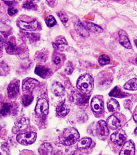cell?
Returning a JSON list of instances; mask_svg holds the SVG:
<instances>
[{"mask_svg":"<svg viewBox=\"0 0 137 155\" xmlns=\"http://www.w3.org/2000/svg\"><path fill=\"white\" fill-rule=\"evenodd\" d=\"M61 61V59L59 56H56L54 58L53 60V63L55 64L56 65H58L60 63Z\"/></svg>","mask_w":137,"mask_h":155,"instance_id":"d590c367","label":"cell"},{"mask_svg":"<svg viewBox=\"0 0 137 155\" xmlns=\"http://www.w3.org/2000/svg\"><path fill=\"white\" fill-rule=\"evenodd\" d=\"M35 74L43 78H46L49 77L51 74L49 69L41 65L36 66L35 70Z\"/></svg>","mask_w":137,"mask_h":155,"instance_id":"5bb4252c","label":"cell"},{"mask_svg":"<svg viewBox=\"0 0 137 155\" xmlns=\"http://www.w3.org/2000/svg\"><path fill=\"white\" fill-rule=\"evenodd\" d=\"M70 109L68 105L64 103L59 104L56 109L57 114L60 116H65L69 113Z\"/></svg>","mask_w":137,"mask_h":155,"instance_id":"44dd1931","label":"cell"},{"mask_svg":"<svg viewBox=\"0 0 137 155\" xmlns=\"http://www.w3.org/2000/svg\"><path fill=\"white\" fill-rule=\"evenodd\" d=\"M125 89L129 91H135L137 90V79L134 78L129 80L123 86Z\"/></svg>","mask_w":137,"mask_h":155,"instance_id":"4316f807","label":"cell"},{"mask_svg":"<svg viewBox=\"0 0 137 155\" xmlns=\"http://www.w3.org/2000/svg\"><path fill=\"white\" fill-rule=\"evenodd\" d=\"M134 134H135V135L137 136V127L136 128V129H135V131H134Z\"/></svg>","mask_w":137,"mask_h":155,"instance_id":"ab89813d","label":"cell"},{"mask_svg":"<svg viewBox=\"0 0 137 155\" xmlns=\"http://www.w3.org/2000/svg\"><path fill=\"white\" fill-rule=\"evenodd\" d=\"M97 134L98 137L100 140H106L109 135V130H108L107 123L103 120H100L98 122L97 125Z\"/></svg>","mask_w":137,"mask_h":155,"instance_id":"277c9868","label":"cell"},{"mask_svg":"<svg viewBox=\"0 0 137 155\" xmlns=\"http://www.w3.org/2000/svg\"><path fill=\"white\" fill-rule=\"evenodd\" d=\"M135 147L131 141H127L123 144L119 155H135Z\"/></svg>","mask_w":137,"mask_h":155,"instance_id":"9c48e42d","label":"cell"},{"mask_svg":"<svg viewBox=\"0 0 137 155\" xmlns=\"http://www.w3.org/2000/svg\"><path fill=\"white\" fill-rule=\"evenodd\" d=\"M3 38L1 35H0V51L2 50L3 45Z\"/></svg>","mask_w":137,"mask_h":155,"instance_id":"8d00e7d4","label":"cell"},{"mask_svg":"<svg viewBox=\"0 0 137 155\" xmlns=\"http://www.w3.org/2000/svg\"><path fill=\"white\" fill-rule=\"evenodd\" d=\"M17 25L22 30L30 31L36 30L38 27V23L36 20H33L29 22L19 20Z\"/></svg>","mask_w":137,"mask_h":155,"instance_id":"52a82bcc","label":"cell"},{"mask_svg":"<svg viewBox=\"0 0 137 155\" xmlns=\"http://www.w3.org/2000/svg\"><path fill=\"white\" fill-rule=\"evenodd\" d=\"M107 124L112 130H116L122 126V120L117 117L112 115L107 119Z\"/></svg>","mask_w":137,"mask_h":155,"instance_id":"ba28073f","label":"cell"},{"mask_svg":"<svg viewBox=\"0 0 137 155\" xmlns=\"http://www.w3.org/2000/svg\"><path fill=\"white\" fill-rule=\"evenodd\" d=\"M0 155H2V153H1V152H0Z\"/></svg>","mask_w":137,"mask_h":155,"instance_id":"7bdbcfd3","label":"cell"},{"mask_svg":"<svg viewBox=\"0 0 137 155\" xmlns=\"http://www.w3.org/2000/svg\"><path fill=\"white\" fill-rule=\"evenodd\" d=\"M53 150L52 146L50 143H45L39 147L38 151L40 155H48Z\"/></svg>","mask_w":137,"mask_h":155,"instance_id":"ffe728a7","label":"cell"},{"mask_svg":"<svg viewBox=\"0 0 137 155\" xmlns=\"http://www.w3.org/2000/svg\"><path fill=\"white\" fill-rule=\"evenodd\" d=\"M20 81L15 80L12 81L8 85V96L11 99H15L18 97L19 91Z\"/></svg>","mask_w":137,"mask_h":155,"instance_id":"8992f818","label":"cell"},{"mask_svg":"<svg viewBox=\"0 0 137 155\" xmlns=\"http://www.w3.org/2000/svg\"><path fill=\"white\" fill-rule=\"evenodd\" d=\"M37 135L35 133L28 132L19 134L17 136V140L21 144L27 146L35 142Z\"/></svg>","mask_w":137,"mask_h":155,"instance_id":"3957f363","label":"cell"},{"mask_svg":"<svg viewBox=\"0 0 137 155\" xmlns=\"http://www.w3.org/2000/svg\"><path fill=\"white\" fill-rule=\"evenodd\" d=\"M133 119H134V121L137 123V109H136L135 112H134V115H133Z\"/></svg>","mask_w":137,"mask_h":155,"instance_id":"74e56055","label":"cell"},{"mask_svg":"<svg viewBox=\"0 0 137 155\" xmlns=\"http://www.w3.org/2000/svg\"><path fill=\"white\" fill-rule=\"evenodd\" d=\"M94 86V80L92 77L88 74L79 77L77 81V88L84 94H89L91 92Z\"/></svg>","mask_w":137,"mask_h":155,"instance_id":"7a4b0ae2","label":"cell"},{"mask_svg":"<svg viewBox=\"0 0 137 155\" xmlns=\"http://www.w3.org/2000/svg\"><path fill=\"white\" fill-rule=\"evenodd\" d=\"M109 95L111 97H117L119 98H123L127 97V94L122 92L119 87H115L109 93Z\"/></svg>","mask_w":137,"mask_h":155,"instance_id":"484cf974","label":"cell"},{"mask_svg":"<svg viewBox=\"0 0 137 155\" xmlns=\"http://www.w3.org/2000/svg\"><path fill=\"white\" fill-rule=\"evenodd\" d=\"M51 91L53 94L57 97H62L64 95V87L60 82H53L51 86Z\"/></svg>","mask_w":137,"mask_h":155,"instance_id":"9a60e30c","label":"cell"},{"mask_svg":"<svg viewBox=\"0 0 137 155\" xmlns=\"http://www.w3.org/2000/svg\"><path fill=\"white\" fill-rule=\"evenodd\" d=\"M48 57V52L46 50H42L37 54L36 59L38 62L44 63Z\"/></svg>","mask_w":137,"mask_h":155,"instance_id":"83f0119b","label":"cell"},{"mask_svg":"<svg viewBox=\"0 0 137 155\" xmlns=\"http://www.w3.org/2000/svg\"><path fill=\"white\" fill-rule=\"evenodd\" d=\"M29 124V119L26 118H23L17 123L13 129V132L14 134L18 133V132L27 128Z\"/></svg>","mask_w":137,"mask_h":155,"instance_id":"7c38bea8","label":"cell"},{"mask_svg":"<svg viewBox=\"0 0 137 155\" xmlns=\"http://www.w3.org/2000/svg\"><path fill=\"white\" fill-rule=\"evenodd\" d=\"M23 8L27 10H36L37 5L35 4L33 1H27L24 2Z\"/></svg>","mask_w":137,"mask_h":155,"instance_id":"4dcf8cb0","label":"cell"},{"mask_svg":"<svg viewBox=\"0 0 137 155\" xmlns=\"http://www.w3.org/2000/svg\"><path fill=\"white\" fill-rule=\"evenodd\" d=\"M49 109V104L45 98L39 99L35 107V111L37 114H41Z\"/></svg>","mask_w":137,"mask_h":155,"instance_id":"4fadbf2b","label":"cell"},{"mask_svg":"<svg viewBox=\"0 0 137 155\" xmlns=\"http://www.w3.org/2000/svg\"><path fill=\"white\" fill-rule=\"evenodd\" d=\"M79 137V134L78 130L74 128L65 129L59 137L61 143L65 146H72L78 141Z\"/></svg>","mask_w":137,"mask_h":155,"instance_id":"6da1fadb","label":"cell"},{"mask_svg":"<svg viewBox=\"0 0 137 155\" xmlns=\"http://www.w3.org/2000/svg\"><path fill=\"white\" fill-rule=\"evenodd\" d=\"M46 26L49 28L54 26L57 23L56 19L52 15H49L46 18Z\"/></svg>","mask_w":137,"mask_h":155,"instance_id":"1f68e13d","label":"cell"},{"mask_svg":"<svg viewBox=\"0 0 137 155\" xmlns=\"http://www.w3.org/2000/svg\"><path fill=\"white\" fill-rule=\"evenodd\" d=\"M1 100H2V98H1V96H0V102L1 101Z\"/></svg>","mask_w":137,"mask_h":155,"instance_id":"60d3db41","label":"cell"},{"mask_svg":"<svg viewBox=\"0 0 137 155\" xmlns=\"http://www.w3.org/2000/svg\"><path fill=\"white\" fill-rule=\"evenodd\" d=\"M127 136L126 133L122 129H119L113 133L110 137L111 141L113 143L121 146L124 144L126 140Z\"/></svg>","mask_w":137,"mask_h":155,"instance_id":"5b68a950","label":"cell"},{"mask_svg":"<svg viewBox=\"0 0 137 155\" xmlns=\"http://www.w3.org/2000/svg\"><path fill=\"white\" fill-rule=\"evenodd\" d=\"M91 143L90 138H84L78 141V147L79 149H86L90 147Z\"/></svg>","mask_w":137,"mask_h":155,"instance_id":"d4e9b609","label":"cell"},{"mask_svg":"<svg viewBox=\"0 0 137 155\" xmlns=\"http://www.w3.org/2000/svg\"><path fill=\"white\" fill-rule=\"evenodd\" d=\"M16 49V43L15 39H13V38H12L6 44V51L10 54H13L15 52Z\"/></svg>","mask_w":137,"mask_h":155,"instance_id":"cb8c5ba5","label":"cell"},{"mask_svg":"<svg viewBox=\"0 0 137 155\" xmlns=\"http://www.w3.org/2000/svg\"><path fill=\"white\" fill-rule=\"evenodd\" d=\"M4 1V2H5V3H6V4H7V5H8L10 6L13 5V4H14V1Z\"/></svg>","mask_w":137,"mask_h":155,"instance_id":"f35d334b","label":"cell"},{"mask_svg":"<svg viewBox=\"0 0 137 155\" xmlns=\"http://www.w3.org/2000/svg\"><path fill=\"white\" fill-rule=\"evenodd\" d=\"M107 109L109 111L111 112H113L119 110L120 106L118 102L116 99H110L107 103Z\"/></svg>","mask_w":137,"mask_h":155,"instance_id":"7402d4cb","label":"cell"},{"mask_svg":"<svg viewBox=\"0 0 137 155\" xmlns=\"http://www.w3.org/2000/svg\"><path fill=\"white\" fill-rule=\"evenodd\" d=\"M18 10L17 8H14V7H9L8 8V13L10 15L12 16L18 13Z\"/></svg>","mask_w":137,"mask_h":155,"instance_id":"836d02e7","label":"cell"},{"mask_svg":"<svg viewBox=\"0 0 137 155\" xmlns=\"http://www.w3.org/2000/svg\"><path fill=\"white\" fill-rule=\"evenodd\" d=\"M75 28L78 32L84 37H88L90 35L88 31L80 21L75 23Z\"/></svg>","mask_w":137,"mask_h":155,"instance_id":"d6986e66","label":"cell"},{"mask_svg":"<svg viewBox=\"0 0 137 155\" xmlns=\"http://www.w3.org/2000/svg\"><path fill=\"white\" fill-rule=\"evenodd\" d=\"M37 81L33 79L29 78L23 81L22 89L25 92H31L35 87V83Z\"/></svg>","mask_w":137,"mask_h":155,"instance_id":"e0dca14e","label":"cell"},{"mask_svg":"<svg viewBox=\"0 0 137 155\" xmlns=\"http://www.w3.org/2000/svg\"><path fill=\"white\" fill-rule=\"evenodd\" d=\"M74 70L73 66L70 64L66 66L65 69V71L68 74H72Z\"/></svg>","mask_w":137,"mask_h":155,"instance_id":"e575fe53","label":"cell"},{"mask_svg":"<svg viewBox=\"0 0 137 155\" xmlns=\"http://www.w3.org/2000/svg\"><path fill=\"white\" fill-rule=\"evenodd\" d=\"M92 110L94 112L100 114L104 110V103L103 101L97 97H94L92 99L91 103Z\"/></svg>","mask_w":137,"mask_h":155,"instance_id":"30bf717a","label":"cell"},{"mask_svg":"<svg viewBox=\"0 0 137 155\" xmlns=\"http://www.w3.org/2000/svg\"><path fill=\"white\" fill-rule=\"evenodd\" d=\"M119 36V44L123 47L127 49L132 48V45L130 41L128 38V35L127 33L124 30H120L118 32Z\"/></svg>","mask_w":137,"mask_h":155,"instance_id":"8fae6325","label":"cell"},{"mask_svg":"<svg viewBox=\"0 0 137 155\" xmlns=\"http://www.w3.org/2000/svg\"><path fill=\"white\" fill-rule=\"evenodd\" d=\"M13 105L10 103H4L2 104L0 109V115L3 117L9 115L11 112Z\"/></svg>","mask_w":137,"mask_h":155,"instance_id":"603a6c76","label":"cell"},{"mask_svg":"<svg viewBox=\"0 0 137 155\" xmlns=\"http://www.w3.org/2000/svg\"><path fill=\"white\" fill-rule=\"evenodd\" d=\"M98 62L100 66H104L108 65L110 62V58L107 55L104 54L100 56L98 59Z\"/></svg>","mask_w":137,"mask_h":155,"instance_id":"f1b7e54d","label":"cell"},{"mask_svg":"<svg viewBox=\"0 0 137 155\" xmlns=\"http://www.w3.org/2000/svg\"><path fill=\"white\" fill-rule=\"evenodd\" d=\"M33 97L31 94H25L22 97V102L24 106H28L33 101Z\"/></svg>","mask_w":137,"mask_h":155,"instance_id":"f546056e","label":"cell"},{"mask_svg":"<svg viewBox=\"0 0 137 155\" xmlns=\"http://www.w3.org/2000/svg\"></svg>","mask_w":137,"mask_h":155,"instance_id":"ee69618b","label":"cell"},{"mask_svg":"<svg viewBox=\"0 0 137 155\" xmlns=\"http://www.w3.org/2000/svg\"><path fill=\"white\" fill-rule=\"evenodd\" d=\"M53 46L56 50L63 51L68 48V44L65 38H60L53 43Z\"/></svg>","mask_w":137,"mask_h":155,"instance_id":"2e32d148","label":"cell"},{"mask_svg":"<svg viewBox=\"0 0 137 155\" xmlns=\"http://www.w3.org/2000/svg\"><path fill=\"white\" fill-rule=\"evenodd\" d=\"M57 15L61 20V21L63 23V24L66 23L68 21V16L65 13L63 12H59L57 13Z\"/></svg>","mask_w":137,"mask_h":155,"instance_id":"d6a6232c","label":"cell"},{"mask_svg":"<svg viewBox=\"0 0 137 155\" xmlns=\"http://www.w3.org/2000/svg\"><path fill=\"white\" fill-rule=\"evenodd\" d=\"M84 24L87 29L90 31L91 32L99 34L103 31V29L101 27L95 23L90 22L84 21Z\"/></svg>","mask_w":137,"mask_h":155,"instance_id":"ac0fdd59","label":"cell"},{"mask_svg":"<svg viewBox=\"0 0 137 155\" xmlns=\"http://www.w3.org/2000/svg\"><path fill=\"white\" fill-rule=\"evenodd\" d=\"M135 62H136V63H137V58L136 59H135Z\"/></svg>","mask_w":137,"mask_h":155,"instance_id":"b9f144b4","label":"cell"}]
</instances>
